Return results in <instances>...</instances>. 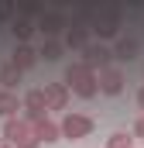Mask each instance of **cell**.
<instances>
[{
    "label": "cell",
    "instance_id": "cell-1",
    "mask_svg": "<svg viewBox=\"0 0 144 148\" xmlns=\"http://www.w3.org/2000/svg\"><path fill=\"white\" fill-rule=\"evenodd\" d=\"M31 62H35V52L31 48H17L14 52V66H31Z\"/></svg>",
    "mask_w": 144,
    "mask_h": 148
},
{
    "label": "cell",
    "instance_id": "cell-5",
    "mask_svg": "<svg viewBox=\"0 0 144 148\" xmlns=\"http://www.w3.org/2000/svg\"><path fill=\"white\" fill-rule=\"evenodd\" d=\"M58 52H62V48H58L55 41H48V45L41 48V55H45V59H58Z\"/></svg>",
    "mask_w": 144,
    "mask_h": 148
},
{
    "label": "cell",
    "instance_id": "cell-2",
    "mask_svg": "<svg viewBox=\"0 0 144 148\" xmlns=\"http://www.w3.org/2000/svg\"><path fill=\"white\" fill-rule=\"evenodd\" d=\"M0 79H3L7 86H14V83H17V66H7V69L0 73Z\"/></svg>",
    "mask_w": 144,
    "mask_h": 148
},
{
    "label": "cell",
    "instance_id": "cell-3",
    "mask_svg": "<svg viewBox=\"0 0 144 148\" xmlns=\"http://www.w3.org/2000/svg\"><path fill=\"white\" fill-rule=\"evenodd\" d=\"M134 52H137L134 41H120V59H134Z\"/></svg>",
    "mask_w": 144,
    "mask_h": 148
},
{
    "label": "cell",
    "instance_id": "cell-6",
    "mask_svg": "<svg viewBox=\"0 0 144 148\" xmlns=\"http://www.w3.org/2000/svg\"><path fill=\"white\" fill-rule=\"evenodd\" d=\"M141 103H144V93H141Z\"/></svg>",
    "mask_w": 144,
    "mask_h": 148
},
{
    "label": "cell",
    "instance_id": "cell-4",
    "mask_svg": "<svg viewBox=\"0 0 144 148\" xmlns=\"http://www.w3.org/2000/svg\"><path fill=\"white\" fill-rule=\"evenodd\" d=\"M14 35L28 38V35H31V21H14Z\"/></svg>",
    "mask_w": 144,
    "mask_h": 148
}]
</instances>
